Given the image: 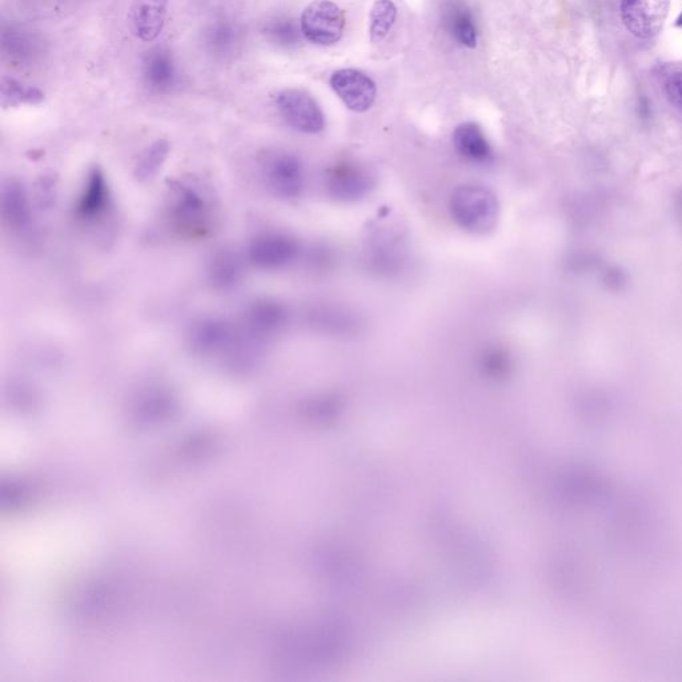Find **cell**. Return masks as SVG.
Wrapping results in <instances>:
<instances>
[{"mask_svg": "<svg viewBox=\"0 0 682 682\" xmlns=\"http://www.w3.org/2000/svg\"><path fill=\"white\" fill-rule=\"evenodd\" d=\"M443 24L445 31L461 46L475 48L477 30L475 19L467 4L461 0H448L443 8Z\"/></svg>", "mask_w": 682, "mask_h": 682, "instance_id": "17", "label": "cell"}, {"mask_svg": "<svg viewBox=\"0 0 682 682\" xmlns=\"http://www.w3.org/2000/svg\"><path fill=\"white\" fill-rule=\"evenodd\" d=\"M299 255V243L283 232L258 235L248 248V259L260 270H279L294 262Z\"/></svg>", "mask_w": 682, "mask_h": 682, "instance_id": "7", "label": "cell"}, {"mask_svg": "<svg viewBox=\"0 0 682 682\" xmlns=\"http://www.w3.org/2000/svg\"><path fill=\"white\" fill-rule=\"evenodd\" d=\"M168 0H135L130 10L132 31L143 42H152L166 22Z\"/></svg>", "mask_w": 682, "mask_h": 682, "instance_id": "15", "label": "cell"}, {"mask_svg": "<svg viewBox=\"0 0 682 682\" xmlns=\"http://www.w3.org/2000/svg\"><path fill=\"white\" fill-rule=\"evenodd\" d=\"M331 87L351 111L365 112L375 103L376 84L363 72L351 68L336 71L331 78Z\"/></svg>", "mask_w": 682, "mask_h": 682, "instance_id": "10", "label": "cell"}, {"mask_svg": "<svg viewBox=\"0 0 682 682\" xmlns=\"http://www.w3.org/2000/svg\"><path fill=\"white\" fill-rule=\"evenodd\" d=\"M238 42L239 32L232 24L219 22L208 28L206 43L210 51L216 55L230 54L231 51L235 50Z\"/></svg>", "mask_w": 682, "mask_h": 682, "instance_id": "23", "label": "cell"}, {"mask_svg": "<svg viewBox=\"0 0 682 682\" xmlns=\"http://www.w3.org/2000/svg\"><path fill=\"white\" fill-rule=\"evenodd\" d=\"M2 215L11 231L26 232L32 224L30 199L26 188L18 180H8L2 188Z\"/></svg>", "mask_w": 682, "mask_h": 682, "instance_id": "13", "label": "cell"}, {"mask_svg": "<svg viewBox=\"0 0 682 682\" xmlns=\"http://www.w3.org/2000/svg\"><path fill=\"white\" fill-rule=\"evenodd\" d=\"M287 319L288 312L282 303L272 299L255 300L244 315V331L263 343L278 334L286 326Z\"/></svg>", "mask_w": 682, "mask_h": 682, "instance_id": "11", "label": "cell"}, {"mask_svg": "<svg viewBox=\"0 0 682 682\" xmlns=\"http://www.w3.org/2000/svg\"><path fill=\"white\" fill-rule=\"evenodd\" d=\"M397 10L391 0H376L369 14V36L372 43H379L391 31L396 22Z\"/></svg>", "mask_w": 682, "mask_h": 682, "instance_id": "21", "label": "cell"}, {"mask_svg": "<svg viewBox=\"0 0 682 682\" xmlns=\"http://www.w3.org/2000/svg\"><path fill=\"white\" fill-rule=\"evenodd\" d=\"M344 27V12L331 0H315L304 10L300 20L303 35L320 46H331L339 42Z\"/></svg>", "mask_w": 682, "mask_h": 682, "instance_id": "4", "label": "cell"}, {"mask_svg": "<svg viewBox=\"0 0 682 682\" xmlns=\"http://www.w3.org/2000/svg\"><path fill=\"white\" fill-rule=\"evenodd\" d=\"M242 332L227 320L203 318L196 320L187 334L188 347L202 357H226L228 363L239 347Z\"/></svg>", "mask_w": 682, "mask_h": 682, "instance_id": "3", "label": "cell"}, {"mask_svg": "<svg viewBox=\"0 0 682 682\" xmlns=\"http://www.w3.org/2000/svg\"><path fill=\"white\" fill-rule=\"evenodd\" d=\"M168 154H170V143L163 139L156 140L139 156L134 171L135 178L142 183L154 179L166 163Z\"/></svg>", "mask_w": 682, "mask_h": 682, "instance_id": "20", "label": "cell"}, {"mask_svg": "<svg viewBox=\"0 0 682 682\" xmlns=\"http://www.w3.org/2000/svg\"><path fill=\"white\" fill-rule=\"evenodd\" d=\"M665 92H667L669 102L682 111V72H677L668 79Z\"/></svg>", "mask_w": 682, "mask_h": 682, "instance_id": "26", "label": "cell"}, {"mask_svg": "<svg viewBox=\"0 0 682 682\" xmlns=\"http://www.w3.org/2000/svg\"><path fill=\"white\" fill-rule=\"evenodd\" d=\"M3 52L18 66H31L43 54V42L27 28L10 24L3 30Z\"/></svg>", "mask_w": 682, "mask_h": 682, "instance_id": "14", "label": "cell"}, {"mask_svg": "<svg viewBox=\"0 0 682 682\" xmlns=\"http://www.w3.org/2000/svg\"><path fill=\"white\" fill-rule=\"evenodd\" d=\"M167 216L183 238L206 239L218 226V199L214 190L195 176L175 179L168 184Z\"/></svg>", "mask_w": 682, "mask_h": 682, "instance_id": "1", "label": "cell"}, {"mask_svg": "<svg viewBox=\"0 0 682 682\" xmlns=\"http://www.w3.org/2000/svg\"><path fill=\"white\" fill-rule=\"evenodd\" d=\"M326 186L334 198L343 202H355L371 190L373 176L356 164L343 163L327 172Z\"/></svg>", "mask_w": 682, "mask_h": 682, "instance_id": "12", "label": "cell"}, {"mask_svg": "<svg viewBox=\"0 0 682 682\" xmlns=\"http://www.w3.org/2000/svg\"><path fill=\"white\" fill-rule=\"evenodd\" d=\"M276 104L283 119L296 131L303 134H319L326 127L322 108L306 91L284 90L278 95Z\"/></svg>", "mask_w": 682, "mask_h": 682, "instance_id": "6", "label": "cell"}, {"mask_svg": "<svg viewBox=\"0 0 682 682\" xmlns=\"http://www.w3.org/2000/svg\"><path fill=\"white\" fill-rule=\"evenodd\" d=\"M453 144L463 158L473 163H487L492 159V147L479 124L467 122L453 132Z\"/></svg>", "mask_w": 682, "mask_h": 682, "instance_id": "18", "label": "cell"}, {"mask_svg": "<svg viewBox=\"0 0 682 682\" xmlns=\"http://www.w3.org/2000/svg\"><path fill=\"white\" fill-rule=\"evenodd\" d=\"M112 207L110 186L102 168L88 172L86 183L75 204V216L80 222L92 224L103 219Z\"/></svg>", "mask_w": 682, "mask_h": 682, "instance_id": "9", "label": "cell"}, {"mask_svg": "<svg viewBox=\"0 0 682 682\" xmlns=\"http://www.w3.org/2000/svg\"><path fill=\"white\" fill-rule=\"evenodd\" d=\"M263 175L268 188L282 199L299 198L306 186L303 163L298 156L288 152H276L268 156Z\"/></svg>", "mask_w": 682, "mask_h": 682, "instance_id": "5", "label": "cell"}, {"mask_svg": "<svg viewBox=\"0 0 682 682\" xmlns=\"http://www.w3.org/2000/svg\"><path fill=\"white\" fill-rule=\"evenodd\" d=\"M44 99V94L38 88L26 86L12 78H3L2 102L3 106H20V104H38Z\"/></svg>", "mask_w": 682, "mask_h": 682, "instance_id": "22", "label": "cell"}, {"mask_svg": "<svg viewBox=\"0 0 682 682\" xmlns=\"http://www.w3.org/2000/svg\"><path fill=\"white\" fill-rule=\"evenodd\" d=\"M669 0H621V18L631 34L651 39L667 19Z\"/></svg>", "mask_w": 682, "mask_h": 682, "instance_id": "8", "label": "cell"}, {"mask_svg": "<svg viewBox=\"0 0 682 682\" xmlns=\"http://www.w3.org/2000/svg\"><path fill=\"white\" fill-rule=\"evenodd\" d=\"M676 26L682 27V14L679 16V19H677Z\"/></svg>", "mask_w": 682, "mask_h": 682, "instance_id": "27", "label": "cell"}, {"mask_svg": "<svg viewBox=\"0 0 682 682\" xmlns=\"http://www.w3.org/2000/svg\"><path fill=\"white\" fill-rule=\"evenodd\" d=\"M207 278L215 290H234L244 278L242 259L235 251L228 250V248L216 251L208 262Z\"/></svg>", "mask_w": 682, "mask_h": 682, "instance_id": "16", "label": "cell"}, {"mask_svg": "<svg viewBox=\"0 0 682 682\" xmlns=\"http://www.w3.org/2000/svg\"><path fill=\"white\" fill-rule=\"evenodd\" d=\"M267 35L280 46H292L298 42L299 31L291 20H278L267 27Z\"/></svg>", "mask_w": 682, "mask_h": 682, "instance_id": "24", "label": "cell"}, {"mask_svg": "<svg viewBox=\"0 0 682 682\" xmlns=\"http://www.w3.org/2000/svg\"><path fill=\"white\" fill-rule=\"evenodd\" d=\"M143 75L152 91H170L176 82V67L170 52L163 48L148 52L144 58Z\"/></svg>", "mask_w": 682, "mask_h": 682, "instance_id": "19", "label": "cell"}, {"mask_svg": "<svg viewBox=\"0 0 682 682\" xmlns=\"http://www.w3.org/2000/svg\"><path fill=\"white\" fill-rule=\"evenodd\" d=\"M449 211L457 226L464 231L487 234L499 223L500 203L488 188L471 184L453 191Z\"/></svg>", "mask_w": 682, "mask_h": 682, "instance_id": "2", "label": "cell"}, {"mask_svg": "<svg viewBox=\"0 0 682 682\" xmlns=\"http://www.w3.org/2000/svg\"><path fill=\"white\" fill-rule=\"evenodd\" d=\"M36 199L40 207L54 206L56 199V179L52 175L42 176L36 184Z\"/></svg>", "mask_w": 682, "mask_h": 682, "instance_id": "25", "label": "cell"}]
</instances>
